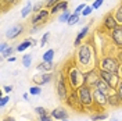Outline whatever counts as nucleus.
<instances>
[{
    "instance_id": "obj_1",
    "label": "nucleus",
    "mask_w": 122,
    "mask_h": 121,
    "mask_svg": "<svg viewBox=\"0 0 122 121\" xmlns=\"http://www.w3.org/2000/svg\"><path fill=\"white\" fill-rule=\"evenodd\" d=\"M76 60H78V67L81 68L83 72L97 68L96 64H99V61L96 59L94 46L92 43H87V42L81 45L78 47V50H76Z\"/></svg>"
},
{
    "instance_id": "obj_2",
    "label": "nucleus",
    "mask_w": 122,
    "mask_h": 121,
    "mask_svg": "<svg viewBox=\"0 0 122 121\" xmlns=\"http://www.w3.org/2000/svg\"><path fill=\"white\" fill-rule=\"evenodd\" d=\"M65 78L71 91H76L78 88L85 85V72L76 64H72L65 70Z\"/></svg>"
},
{
    "instance_id": "obj_3",
    "label": "nucleus",
    "mask_w": 122,
    "mask_h": 121,
    "mask_svg": "<svg viewBox=\"0 0 122 121\" xmlns=\"http://www.w3.org/2000/svg\"><path fill=\"white\" fill-rule=\"evenodd\" d=\"M99 70L101 71H110V72H119L121 70V63L118 59H115L114 56H110V54H106L103 56L99 60V66H97Z\"/></svg>"
},
{
    "instance_id": "obj_4",
    "label": "nucleus",
    "mask_w": 122,
    "mask_h": 121,
    "mask_svg": "<svg viewBox=\"0 0 122 121\" xmlns=\"http://www.w3.org/2000/svg\"><path fill=\"white\" fill-rule=\"evenodd\" d=\"M78 92V96L81 99V103H82V106L85 107V110L86 109H93L94 106V100H93V89H92L90 86H87V85H82L81 88H78L76 89Z\"/></svg>"
},
{
    "instance_id": "obj_5",
    "label": "nucleus",
    "mask_w": 122,
    "mask_h": 121,
    "mask_svg": "<svg viewBox=\"0 0 122 121\" xmlns=\"http://www.w3.org/2000/svg\"><path fill=\"white\" fill-rule=\"evenodd\" d=\"M57 96H58V99L60 100H62V102H65L67 100V98L69 96V92H71V88H69L68 82H67V78H65V75H64V72L61 71L60 74H58V77H57Z\"/></svg>"
},
{
    "instance_id": "obj_6",
    "label": "nucleus",
    "mask_w": 122,
    "mask_h": 121,
    "mask_svg": "<svg viewBox=\"0 0 122 121\" xmlns=\"http://www.w3.org/2000/svg\"><path fill=\"white\" fill-rule=\"evenodd\" d=\"M99 72H100V78H101L104 82L108 83L112 91H115V89L118 88V85L121 82V75H119V72H110V71H101V70H99Z\"/></svg>"
},
{
    "instance_id": "obj_7",
    "label": "nucleus",
    "mask_w": 122,
    "mask_h": 121,
    "mask_svg": "<svg viewBox=\"0 0 122 121\" xmlns=\"http://www.w3.org/2000/svg\"><path fill=\"white\" fill-rule=\"evenodd\" d=\"M65 103H67V106L69 109H72V110H75V111H85V107L82 106V103H81V99L78 96V92L76 91H71L69 92V96L65 100Z\"/></svg>"
},
{
    "instance_id": "obj_8",
    "label": "nucleus",
    "mask_w": 122,
    "mask_h": 121,
    "mask_svg": "<svg viewBox=\"0 0 122 121\" xmlns=\"http://www.w3.org/2000/svg\"><path fill=\"white\" fill-rule=\"evenodd\" d=\"M93 100H94L96 110H100V109H104L106 106H108V95L103 93L99 89H93Z\"/></svg>"
},
{
    "instance_id": "obj_9",
    "label": "nucleus",
    "mask_w": 122,
    "mask_h": 121,
    "mask_svg": "<svg viewBox=\"0 0 122 121\" xmlns=\"http://www.w3.org/2000/svg\"><path fill=\"white\" fill-rule=\"evenodd\" d=\"M119 27V24L118 21L115 20L114 17V13H107L104 15V18H103V28L107 31V32H112L115 28H118Z\"/></svg>"
},
{
    "instance_id": "obj_10",
    "label": "nucleus",
    "mask_w": 122,
    "mask_h": 121,
    "mask_svg": "<svg viewBox=\"0 0 122 121\" xmlns=\"http://www.w3.org/2000/svg\"><path fill=\"white\" fill-rule=\"evenodd\" d=\"M100 79V72L99 68H94V70H90V71H86L85 72V85L90 86L92 89L94 88L96 82Z\"/></svg>"
},
{
    "instance_id": "obj_11",
    "label": "nucleus",
    "mask_w": 122,
    "mask_h": 121,
    "mask_svg": "<svg viewBox=\"0 0 122 121\" xmlns=\"http://www.w3.org/2000/svg\"><path fill=\"white\" fill-rule=\"evenodd\" d=\"M49 15L50 14V10H47V8H43L42 11H39L38 14H33L32 17V20H30V24L32 25H39V24H46L47 21V18H49Z\"/></svg>"
},
{
    "instance_id": "obj_12",
    "label": "nucleus",
    "mask_w": 122,
    "mask_h": 121,
    "mask_svg": "<svg viewBox=\"0 0 122 121\" xmlns=\"http://www.w3.org/2000/svg\"><path fill=\"white\" fill-rule=\"evenodd\" d=\"M22 33H24V25L22 24H15V25L10 27L7 29L6 36H7V39L13 40V39H17L20 35H22Z\"/></svg>"
},
{
    "instance_id": "obj_13",
    "label": "nucleus",
    "mask_w": 122,
    "mask_h": 121,
    "mask_svg": "<svg viewBox=\"0 0 122 121\" xmlns=\"http://www.w3.org/2000/svg\"><path fill=\"white\" fill-rule=\"evenodd\" d=\"M54 75L51 72H42V74H38V75L33 77V82L35 85H39V86H42V85H46V83H50L53 81Z\"/></svg>"
},
{
    "instance_id": "obj_14",
    "label": "nucleus",
    "mask_w": 122,
    "mask_h": 121,
    "mask_svg": "<svg viewBox=\"0 0 122 121\" xmlns=\"http://www.w3.org/2000/svg\"><path fill=\"white\" fill-rule=\"evenodd\" d=\"M50 116L53 117L54 120H58V121H62V120H68V110L65 107H57L50 111Z\"/></svg>"
},
{
    "instance_id": "obj_15",
    "label": "nucleus",
    "mask_w": 122,
    "mask_h": 121,
    "mask_svg": "<svg viewBox=\"0 0 122 121\" xmlns=\"http://www.w3.org/2000/svg\"><path fill=\"white\" fill-rule=\"evenodd\" d=\"M110 36H111V40L117 47L122 49V27L119 25L118 28H115L112 32H110Z\"/></svg>"
},
{
    "instance_id": "obj_16",
    "label": "nucleus",
    "mask_w": 122,
    "mask_h": 121,
    "mask_svg": "<svg viewBox=\"0 0 122 121\" xmlns=\"http://www.w3.org/2000/svg\"><path fill=\"white\" fill-rule=\"evenodd\" d=\"M89 31H90V25H85L83 28L79 31V33L76 35V38H75V42H74L75 47H78V46L82 45V40H83L87 35H89Z\"/></svg>"
},
{
    "instance_id": "obj_17",
    "label": "nucleus",
    "mask_w": 122,
    "mask_h": 121,
    "mask_svg": "<svg viewBox=\"0 0 122 121\" xmlns=\"http://www.w3.org/2000/svg\"><path fill=\"white\" fill-rule=\"evenodd\" d=\"M68 10V0H61L60 3H57L51 10H50V14L54 15V14H58V13H64Z\"/></svg>"
},
{
    "instance_id": "obj_18",
    "label": "nucleus",
    "mask_w": 122,
    "mask_h": 121,
    "mask_svg": "<svg viewBox=\"0 0 122 121\" xmlns=\"http://www.w3.org/2000/svg\"><path fill=\"white\" fill-rule=\"evenodd\" d=\"M108 106H110V107H114V109L122 106L121 99L118 98V95H117V92H115V91L111 92V93L108 95Z\"/></svg>"
},
{
    "instance_id": "obj_19",
    "label": "nucleus",
    "mask_w": 122,
    "mask_h": 121,
    "mask_svg": "<svg viewBox=\"0 0 122 121\" xmlns=\"http://www.w3.org/2000/svg\"><path fill=\"white\" fill-rule=\"evenodd\" d=\"M93 89H99V91H101L103 93H106V95H110L111 92H114L111 88H110V85H108L107 82H104L101 78L96 82V85H94V88H93Z\"/></svg>"
},
{
    "instance_id": "obj_20",
    "label": "nucleus",
    "mask_w": 122,
    "mask_h": 121,
    "mask_svg": "<svg viewBox=\"0 0 122 121\" xmlns=\"http://www.w3.org/2000/svg\"><path fill=\"white\" fill-rule=\"evenodd\" d=\"M36 43V40L35 39H32V38H29V39H25L24 42H21L20 45H17L15 46V50L17 52H25L28 47H30V46H33Z\"/></svg>"
},
{
    "instance_id": "obj_21",
    "label": "nucleus",
    "mask_w": 122,
    "mask_h": 121,
    "mask_svg": "<svg viewBox=\"0 0 122 121\" xmlns=\"http://www.w3.org/2000/svg\"><path fill=\"white\" fill-rule=\"evenodd\" d=\"M104 109H100V110H96V114H92V121H103L108 118V113L103 111Z\"/></svg>"
},
{
    "instance_id": "obj_22",
    "label": "nucleus",
    "mask_w": 122,
    "mask_h": 121,
    "mask_svg": "<svg viewBox=\"0 0 122 121\" xmlns=\"http://www.w3.org/2000/svg\"><path fill=\"white\" fill-rule=\"evenodd\" d=\"M38 70L39 71H43V72H51V71L54 70L53 61H50V63H45V61H42V63L38 66Z\"/></svg>"
},
{
    "instance_id": "obj_23",
    "label": "nucleus",
    "mask_w": 122,
    "mask_h": 121,
    "mask_svg": "<svg viewBox=\"0 0 122 121\" xmlns=\"http://www.w3.org/2000/svg\"><path fill=\"white\" fill-rule=\"evenodd\" d=\"M32 10H33V4H32V1H26V4H25L24 8L21 10V17H22V18H26V17L32 13Z\"/></svg>"
},
{
    "instance_id": "obj_24",
    "label": "nucleus",
    "mask_w": 122,
    "mask_h": 121,
    "mask_svg": "<svg viewBox=\"0 0 122 121\" xmlns=\"http://www.w3.org/2000/svg\"><path fill=\"white\" fill-rule=\"evenodd\" d=\"M112 13H114V17H115V20L118 21V24L122 25V4H119V6L112 11Z\"/></svg>"
},
{
    "instance_id": "obj_25",
    "label": "nucleus",
    "mask_w": 122,
    "mask_h": 121,
    "mask_svg": "<svg viewBox=\"0 0 122 121\" xmlns=\"http://www.w3.org/2000/svg\"><path fill=\"white\" fill-rule=\"evenodd\" d=\"M54 60V49H49L46 53H43V61L45 63H50Z\"/></svg>"
},
{
    "instance_id": "obj_26",
    "label": "nucleus",
    "mask_w": 122,
    "mask_h": 121,
    "mask_svg": "<svg viewBox=\"0 0 122 121\" xmlns=\"http://www.w3.org/2000/svg\"><path fill=\"white\" fill-rule=\"evenodd\" d=\"M71 15H72V13H71L69 10H67V11H64V13H61V14L58 15V21H60V22H68L69 18H71Z\"/></svg>"
},
{
    "instance_id": "obj_27",
    "label": "nucleus",
    "mask_w": 122,
    "mask_h": 121,
    "mask_svg": "<svg viewBox=\"0 0 122 121\" xmlns=\"http://www.w3.org/2000/svg\"><path fill=\"white\" fill-rule=\"evenodd\" d=\"M29 95H32V96H39V95H42V88H40L39 85H32L29 88Z\"/></svg>"
},
{
    "instance_id": "obj_28",
    "label": "nucleus",
    "mask_w": 122,
    "mask_h": 121,
    "mask_svg": "<svg viewBox=\"0 0 122 121\" xmlns=\"http://www.w3.org/2000/svg\"><path fill=\"white\" fill-rule=\"evenodd\" d=\"M20 0H1V7H3V11H6V7H13L18 3Z\"/></svg>"
},
{
    "instance_id": "obj_29",
    "label": "nucleus",
    "mask_w": 122,
    "mask_h": 121,
    "mask_svg": "<svg viewBox=\"0 0 122 121\" xmlns=\"http://www.w3.org/2000/svg\"><path fill=\"white\" fill-rule=\"evenodd\" d=\"M21 61H22V66L25 68H29L30 64H32V54H24V57Z\"/></svg>"
},
{
    "instance_id": "obj_30",
    "label": "nucleus",
    "mask_w": 122,
    "mask_h": 121,
    "mask_svg": "<svg viewBox=\"0 0 122 121\" xmlns=\"http://www.w3.org/2000/svg\"><path fill=\"white\" fill-rule=\"evenodd\" d=\"M43 8H45V3H43V1H38V3L33 4V10H32V13H33V14H38L39 11H42Z\"/></svg>"
},
{
    "instance_id": "obj_31",
    "label": "nucleus",
    "mask_w": 122,
    "mask_h": 121,
    "mask_svg": "<svg viewBox=\"0 0 122 121\" xmlns=\"http://www.w3.org/2000/svg\"><path fill=\"white\" fill-rule=\"evenodd\" d=\"M14 52H15V47L10 46L7 50H4V52L1 53V59H8V57H11V54H14Z\"/></svg>"
},
{
    "instance_id": "obj_32",
    "label": "nucleus",
    "mask_w": 122,
    "mask_h": 121,
    "mask_svg": "<svg viewBox=\"0 0 122 121\" xmlns=\"http://www.w3.org/2000/svg\"><path fill=\"white\" fill-rule=\"evenodd\" d=\"M35 113L38 114V117H43V116H47V114H49V111L46 110L45 107L38 106V107H35Z\"/></svg>"
},
{
    "instance_id": "obj_33",
    "label": "nucleus",
    "mask_w": 122,
    "mask_h": 121,
    "mask_svg": "<svg viewBox=\"0 0 122 121\" xmlns=\"http://www.w3.org/2000/svg\"><path fill=\"white\" fill-rule=\"evenodd\" d=\"M79 22V14H76V13H72V15H71V18H69V21L67 24L68 25H75V24Z\"/></svg>"
},
{
    "instance_id": "obj_34",
    "label": "nucleus",
    "mask_w": 122,
    "mask_h": 121,
    "mask_svg": "<svg viewBox=\"0 0 122 121\" xmlns=\"http://www.w3.org/2000/svg\"><path fill=\"white\" fill-rule=\"evenodd\" d=\"M60 1H61V0H46V1H45V7L51 10V8H53L57 3H60Z\"/></svg>"
},
{
    "instance_id": "obj_35",
    "label": "nucleus",
    "mask_w": 122,
    "mask_h": 121,
    "mask_svg": "<svg viewBox=\"0 0 122 121\" xmlns=\"http://www.w3.org/2000/svg\"><path fill=\"white\" fill-rule=\"evenodd\" d=\"M49 38H50V32H45V35L42 36V39H40V46L43 47L45 45H47V40H49Z\"/></svg>"
},
{
    "instance_id": "obj_36",
    "label": "nucleus",
    "mask_w": 122,
    "mask_h": 121,
    "mask_svg": "<svg viewBox=\"0 0 122 121\" xmlns=\"http://www.w3.org/2000/svg\"><path fill=\"white\" fill-rule=\"evenodd\" d=\"M103 3H104V0H94L93 4H92V7H93V10H99L103 6Z\"/></svg>"
},
{
    "instance_id": "obj_37",
    "label": "nucleus",
    "mask_w": 122,
    "mask_h": 121,
    "mask_svg": "<svg viewBox=\"0 0 122 121\" xmlns=\"http://www.w3.org/2000/svg\"><path fill=\"white\" fill-rule=\"evenodd\" d=\"M92 13H93V7H92V6H86L85 10L82 11V15H83V17H87V15H90Z\"/></svg>"
},
{
    "instance_id": "obj_38",
    "label": "nucleus",
    "mask_w": 122,
    "mask_h": 121,
    "mask_svg": "<svg viewBox=\"0 0 122 121\" xmlns=\"http://www.w3.org/2000/svg\"><path fill=\"white\" fill-rule=\"evenodd\" d=\"M85 7H86V4H85V3H81V4H78V7L75 8L74 13H76V14H82V11L85 10Z\"/></svg>"
},
{
    "instance_id": "obj_39",
    "label": "nucleus",
    "mask_w": 122,
    "mask_h": 121,
    "mask_svg": "<svg viewBox=\"0 0 122 121\" xmlns=\"http://www.w3.org/2000/svg\"><path fill=\"white\" fill-rule=\"evenodd\" d=\"M8 102H10V96H3V98H1V100H0V106L4 107Z\"/></svg>"
},
{
    "instance_id": "obj_40",
    "label": "nucleus",
    "mask_w": 122,
    "mask_h": 121,
    "mask_svg": "<svg viewBox=\"0 0 122 121\" xmlns=\"http://www.w3.org/2000/svg\"><path fill=\"white\" fill-rule=\"evenodd\" d=\"M54 118L50 116V114H47V116H43V117H39L38 121H53Z\"/></svg>"
},
{
    "instance_id": "obj_41",
    "label": "nucleus",
    "mask_w": 122,
    "mask_h": 121,
    "mask_svg": "<svg viewBox=\"0 0 122 121\" xmlns=\"http://www.w3.org/2000/svg\"><path fill=\"white\" fill-rule=\"evenodd\" d=\"M43 25H45V24H39V25H32V27H30V32H36V31H39L40 28H43Z\"/></svg>"
},
{
    "instance_id": "obj_42",
    "label": "nucleus",
    "mask_w": 122,
    "mask_h": 121,
    "mask_svg": "<svg viewBox=\"0 0 122 121\" xmlns=\"http://www.w3.org/2000/svg\"><path fill=\"white\" fill-rule=\"evenodd\" d=\"M8 47H10V46H8V43H6V42H1V45H0V52L3 53L4 50H7Z\"/></svg>"
},
{
    "instance_id": "obj_43",
    "label": "nucleus",
    "mask_w": 122,
    "mask_h": 121,
    "mask_svg": "<svg viewBox=\"0 0 122 121\" xmlns=\"http://www.w3.org/2000/svg\"><path fill=\"white\" fill-rule=\"evenodd\" d=\"M3 91L7 92V93H11V92H13V86H11V85H4V86H3Z\"/></svg>"
},
{
    "instance_id": "obj_44",
    "label": "nucleus",
    "mask_w": 122,
    "mask_h": 121,
    "mask_svg": "<svg viewBox=\"0 0 122 121\" xmlns=\"http://www.w3.org/2000/svg\"><path fill=\"white\" fill-rule=\"evenodd\" d=\"M115 92H117V95H118V98L121 99V102H122V88H119V86H118V88L115 89Z\"/></svg>"
},
{
    "instance_id": "obj_45",
    "label": "nucleus",
    "mask_w": 122,
    "mask_h": 121,
    "mask_svg": "<svg viewBox=\"0 0 122 121\" xmlns=\"http://www.w3.org/2000/svg\"><path fill=\"white\" fill-rule=\"evenodd\" d=\"M3 121H15V118L13 117V116H7V117L3 118Z\"/></svg>"
},
{
    "instance_id": "obj_46",
    "label": "nucleus",
    "mask_w": 122,
    "mask_h": 121,
    "mask_svg": "<svg viewBox=\"0 0 122 121\" xmlns=\"http://www.w3.org/2000/svg\"><path fill=\"white\" fill-rule=\"evenodd\" d=\"M22 98L25 99V100H29V99H28V98H29V92H28V93H24V95H22Z\"/></svg>"
},
{
    "instance_id": "obj_47",
    "label": "nucleus",
    "mask_w": 122,
    "mask_h": 121,
    "mask_svg": "<svg viewBox=\"0 0 122 121\" xmlns=\"http://www.w3.org/2000/svg\"><path fill=\"white\" fill-rule=\"evenodd\" d=\"M8 61H11V63H13V61H15V57H14V56H11V57H8Z\"/></svg>"
},
{
    "instance_id": "obj_48",
    "label": "nucleus",
    "mask_w": 122,
    "mask_h": 121,
    "mask_svg": "<svg viewBox=\"0 0 122 121\" xmlns=\"http://www.w3.org/2000/svg\"><path fill=\"white\" fill-rule=\"evenodd\" d=\"M119 75H121V79H122V64H121V70H119Z\"/></svg>"
},
{
    "instance_id": "obj_49",
    "label": "nucleus",
    "mask_w": 122,
    "mask_h": 121,
    "mask_svg": "<svg viewBox=\"0 0 122 121\" xmlns=\"http://www.w3.org/2000/svg\"><path fill=\"white\" fill-rule=\"evenodd\" d=\"M111 121H118V118H115L114 117V118H111Z\"/></svg>"
},
{
    "instance_id": "obj_50",
    "label": "nucleus",
    "mask_w": 122,
    "mask_h": 121,
    "mask_svg": "<svg viewBox=\"0 0 122 121\" xmlns=\"http://www.w3.org/2000/svg\"><path fill=\"white\" fill-rule=\"evenodd\" d=\"M118 86H119V88H122V79H121V82H119V85H118Z\"/></svg>"
},
{
    "instance_id": "obj_51",
    "label": "nucleus",
    "mask_w": 122,
    "mask_h": 121,
    "mask_svg": "<svg viewBox=\"0 0 122 121\" xmlns=\"http://www.w3.org/2000/svg\"><path fill=\"white\" fill-rule=\"evenodd\" d=\"M62 121H69V120H62Z\"/></svg>"
},
{
    "instance_id": "obj_52",
    "label": "nucleus",
    "mask_w": 122,
    "mask_h": 121,
    "mask_svg": "<svg viewBox=\"0 0 122 121\" xmlns=\"http://www.w3.org/2000/svg\"><path fill=\"white\" fill-rule=\"evenodd\" d=\"M121 27H122V25H121Z\"/></svg>"
}]
</instances>
